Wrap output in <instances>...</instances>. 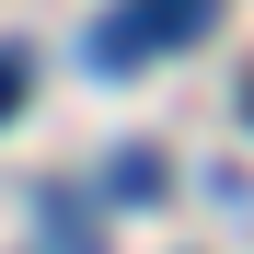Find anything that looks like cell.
Wrapping results in <instances>:
<instances>
[{
    "mask_svg": "<svg viewBox=\"0 0 254 254\" xmlns=\"http://www.w3.org/2000/svg\"><path fill=\"white\" fill-rule=\"evenodd\" d=\"M116 196H127V208H150V196H162V162H150V150H127V162H116Z\"/></svg>",
    "mask_w": 254,
    "mask_h": 254,
    "instance_id": "obj_2",
    "label": "cell"
},
{
    "mask_svg": "<svg viewBox=\"0 0 254 254\" xmlns=\"http://www.w3.org/2000/svg\"><path fill=\"white\" fill-rule=\"evenodd\" d=\"M243 104H254V81H243Z\"/></svg>",
    "mask_w": 254,
    "mask_h": 254,
    "instance_id": "obj_4",
    "label": "cell"
},
{
    "mask_svg": "<svg viewBox=\"0 0 254 254\" xmlns=\"http://www.w3.org/2000/svg\"><path fill=\"white\" fill-rule=\"evenodd\" d=\"M220 23V0H116L93 23V69H150L162 47H196Z\"/></svg>",
    "mask_w": 254,
    "mask_h": 254,
    "instance_id": "obj_1",
    "label": "cell"
},
{
    "mask_svg": "<svg viewBox=\"0 0 254 254\" xmlns=\"http://www.w3.org/2000/svg\"><path fill=\"white\" fill-rule=\"evenodd\" d=\"M23 93H35V58H23V47H0V116H12Z\"/></svg>",
    "mask_w": 254,
    "mask_h": 254,
    "instance_id": "obj_3",
    "label": "cell"
}]
</instances>
